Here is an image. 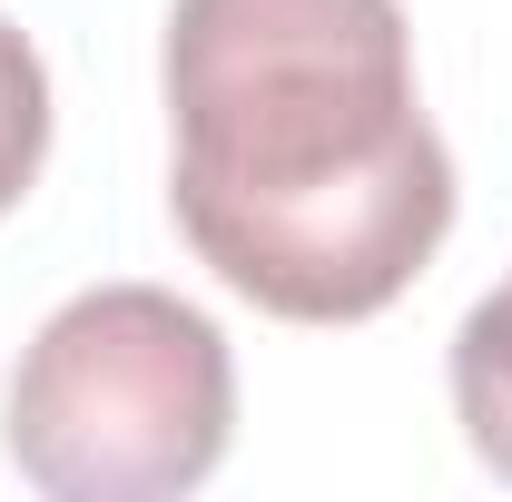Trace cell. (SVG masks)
<instances>
[{
  "instance_id": "6da1fadb",
  "label": "cell",
  "mask_w": 512,
  "mask_h": 502,
  "mask_svg": "<svg viewBox=\"0 0 512 502\" xmlns=\"http://www.w3.org/2000/svg\"><path fill=\"white\" fill-rule=\"evenodd\" d=\"M178 227L286 325L384 315L453 227L394 0H178Z\"/></svg>"
},
{
  "instance_id": "7a4b0ae2",
  "label": "cell",
  "mask_w": 512,
  "mask_h": 502,
  "mask_svg": "<svg viewBox=\"0 0 512 502\" xmlns=\"http://www.w3.org/2000/svg\"><path fill=\"white\" fill-rule=\"evenodd\" d=\"M237 424L227 335L168 286L69 296L10 375V463L60 502L197 493Z\"/></svg>"
},
{
  "instance_id": "3957f363",
  "label": "cell",
  "mask_w": 512,
  "mask_h": 502,
  "mask_svg": "<svg viewBox=\"0 0 512 502\" xmlns=\"http://www.w3.org/2000/svg\"><path fill=\"white\" fill-rule=\"evenodd\" d=\"M453 414H463L473 453L512 483V276L463 315V335H453Z\"/></svg>"
},
{
  "instance_id": "277c9868",
  "label": "cell",
  "mask_w": 512,
  "mask_h": 502,
  "mask_svg": "<svg viewBox=\"0 0 512 502\" xmlns=\"http://www.w3.org/2000/svg\"><path fill=\"white\" fill-rule=\"evenodd\" d=\"M40 158H50V69H40V50L0 20V217L30 197Z\"/></svg>"
}]
</instances>
